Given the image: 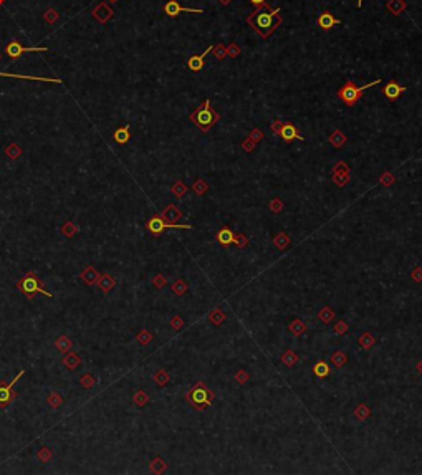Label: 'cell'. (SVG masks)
Listing matches in <instances>:
<instances>
[{"label":"cell","instance_id":"cell-1","mask_svg":"<svg viewBox=\"0 0 422 475\" xmlns=\"http://www.w3.org/2000/svg\"><path fill=\"white\" fill-rule=\"evenodd\" d=\"M379 83H381V80H374V81H371V83L364 85V87L358 88V87H355V83H353V81H348V83L338 91V96L341 98L348 106H353V105H356V103L360 101V98L362 96V93H364L367 88L376 87V85H379Z\"/></svg>","mask_w":422,"mask_h":475},{"label":"cell","instance_id":"cell-2","mask_svg":"<svg viewBox=\"0 0 422 475\" xmlns=\"http://www.w3.org/2000/svg\"><path fill=\"white\" fill-rule=\"evenodd\" d=\"M217 119H219V116L211 110V101H209V99H206V101L202 103L201 108H199L194 115H190V121H194L202 131L211 129L212 124H214Z\"/></svg>","mask_w":422,"mask_h":475},{"label":"cell","instance_id":"cell-3","mask_svg":"<svg viewBox=\"0 0 422 475\" xmlns=\"http://www.w3.org/2000/svg\"><path fill=\"white\" fill-rule=\"evenodd\" d=\"M17 288H19L22 293H25V295L29 297V298H33L35 295H37V293H43V295L53 298L52 293L45 292L43 288H42V282H40L38 275H35V273H27V275H24V278H22L20 282H19Z\"/></svg>","mask_w":422,"mask_h":475},{"label":"cell","instance_id":"cell-4","mask_svg":"<svg viewBox=\"0 0 422 475\" xmlns=\"http://www.w3.org/2000/svg\"><path fill=\"white\" fill-rule=\"evenodd\" d=\"M189 401L192 402V404L196 406L199 411H204L206 407H209L212 404L214 396H212V392L209 391L206 386H202V384L199 383L197 386L189 392Z\"/></svg>","mask_w":422,"mask_h":475},{"label":"cell","instance_id":"cell-5","mask_svg":"<svg viewBox=\"0 0 422 475\" xmlns=\"http://www.w3.org/2000/svg\"><path fill=\"white\" fill-rule=\"evenodd\" d=\"M146 227L149 230V234L161 235L166 229H190L192 225H176V224L166 222V220L162 219V217H159V215H154L152 219H149V222H148Z\"/></svg>","mask_w":422,"mask_h":475},{"label":"cell","instance_id":"cell-6","mask_svg":"<svg viewBox=\"0 0 422 475\" xmlns=\"http://www.w3.org/2000/svg\"><path fill=\"white\" fill-rule=\"evenodd\" d=\"M30 52H48L47 47H22L19 42H10L7 45L5 48V53L10 58H19L22 57L24 53H30Z\"/></svg>","mask_w":422,"mask_h":475},{"label":"cell","instance_id":"cell-7","mask_svg":"<svg viewBox=\"0 0 422 475\" xmlns=\"http://www.w3.org/2000/svg\"><path fill=\"white\" fill-rule=\"evenodd\" d=\"M164 12H166V15H169V17H178L181 12H185V13H204V10H201V8H185V7H182L178 2V0H169V2H167L166 5H164Z\"/></svg>","mask_w":422,"mask_h":475},{"label":"cell","instance_id":"cell-8","mask_svg":"<svg viewBox=\"0 0 422 475\" xmlns=\"http://www.w3.org/2000/svg\"><path fill=\"white\" fill-rule=\"evenodd\" d=\"M22 376H24V371H19V374H17V376L7 384V386H0V407H7L12 402V399H13L12 387H13V384L19 381Z\"/></svg>","mask_w":422,"mask_h":475},{"label":"cell","instance_id":"cell-9","mask_svg":"<svg viewBox=\"0 0 422 475\" xmlns=\"http://www.w3.org/2000/svg\"><path fill=\"white\" fill-rule=\"evenodd\" d=\"M275 13H278V8L273 12H262V13H258L257 15V27L258 29H262V30H270V29H273V17H275Z\"/></svg>","mask_w":422,"mask_h":475},{"label":"cell","instance_id":"cell-10","mask_svg":"<svg viewBox=\"0 0 422 475\" xmlns=\"http://www.w3.org/2000/svg\"><path fill=\"white\" fill-rule=\"evenodd\" d=\"M406 91V88L401 87L399 83H396V81H389L388 85L384 87L383 89V93H384V96L388 98V99H391V101H394V99H397L401 94Z\"/></svg>","mask_w":422,"mask_h":475},{"label":"cell","instance_id":"cell-11","mask_svg":"<svg viewBox=\"0 0 422 475\" xmlns=\"http://www.w3.org/2000/svg\"><path fill=\"white\" fill-rule=\"evenodd\" d=\"M278 134L285 143H292V141H295V139H303L301 136L298 134V129L295 128L293 124H283L280 128Z\"/></svg>","mask_w":422,"mask_h":475},{"label":"cell","instance_id":"cell-12","mask_svg":"<svg viewBox=\"0 0 422 475\" xmlns=\"http://www.w3.org/2000/svg\"><path fill=\"white\" fill-rule=\"evenodd\" d=\"M0 76H5V78H13V80H27V81H45V83H61V80L57 78H43V76H25V75H17V73H3L0 71Z\"/></svg>","mask_w":422,"mask_h":475},{"label":"cell","instance_id":"cell-13","mask_svg":"<svg viewBox=\"0 0 422 475\" xmlns=\"http://www.w3.org/2000/svg\"><path fill=\"white\" fill-rule=\"evenodd\" d=\"M215 238L222 247H229V245H232V243H235V234L229 227L220 229L219 232H217Z\"/></svg>","mask_w":422,"mask_h":475},{"label":"cell","instance_id":"cell-14","mask_svg":"<svg viewBox=\"0 0 422 475\" xmlns=\"http://www.w3.org/2000/svg\"><path fill=\"white\" fill-rule=\"evenodd\" d=\"M212 52V47H209L206 52L201 53V55H197V57H190L189 58V61H187V66H189V70L190 71H201L202 68H204V58H206L207 53H211Z\"/></svg>","mask_w":422,"mask_h":475},{"label":"cell","instance_id":"cell-15","mask_svg":"<svg viewBox=\"0 0 422 475\" xmlns=\"http://www.w3.org/2000/svg\"><path fill=\"white\" fill-rule=\"evenodd\" d=\"M338 24H339V19H336V17H333L330 12H323V13H321V15L318 17V25H320L323 30H330V29H333V27H334V25H338Z\"/></svg>","mask_w":422,"mask_h":475},{"label":"cell","instance_id":"cell-16","mask_svg":"<svg viewBox=\"0 0 422 475\" xmlns=\"http://www.w3.org/2000/svg\"><path fill=\"white\" fill-rule=\"evenodd\" d=\"M313 371H315V376L323 379L330 374V366L325 363V361H318V363H315L313 366Z\"/></svg>","mask_w":422,"mask_h":475},{"label":"cell","instance_id":"cell-17","mask_svg":"<svg viewBox=\"0 0 422 475\" xmlns=\"http://www.w3.org/2000/svg\"><path fill=\"white\" fill-rule=\"evenodd\" d=\"M129 126H122L115 133V141L120 143V144H124L129 141Z\"/></svg>","mask_w":422,"mask_h":475},{"label":"cell","instance_id":"cell-18","mask_svg":"<svg viewBox=\"0 0 422 475\" xmlns=\"http://www.w3.org/2000/svg\"><path fill=\"white\" fill-rule=\"evenodd\" d=\"M281 359H283V363H285V364L292 366V364H293L295 361H297L298 358H297V355H293L292 351H288V353H285V355L281 356Z\"/></svg>","mask_w":422,"mask_h":475},{"label":"cell","instance_id":"cell-19","mask_svg":"<svg viewBox=\"0 0 422 475\" xmlns=\"http://www.w3.org/2000/svg\"><path fill=\"white\" fill-rule=\"evenodd\" d=\"M331 361H333V363L336 364V366H343L344 363H346V356H344L343 353H334L333 358H331Z\"/></svg>","mask_w":422,"mask_h":475},{"label":"cell","instance_id":"cell-20","mask_svg":"<svg viewBox=\"0 0 422 475\" xmlns=\"http://www.w3.org/2000/svg\"><path fill=\"white\" fill-rule=\"evenodd\" d=\"M355 414L358 416V419L362 420L364 417H367V416H369V409H367L366 406H360V407H358V409L355 411Z\"/></svg>","mask_w":422,"mask_h":475},{"label":"cell","instance_id":"cell-21","mask_svg":"<svg viewBox=\"0 0 422 475\" xmlns=\"http://www.w3.org/2000/svg\"><path fill=\"white\" fill-rule=\"evenodd\" d=\"M360 341H361V346L362 348H371V346H373V343H374V339L371 338L369 334H364V336H362Z\"/></svg>","mask_w":422,"mask_h":475},{"label":"cell","instance_id":"cell-22","mask_svg":"<svg viewBox=\"0 0 422 475\" xmlns=\"http://www.w3.org/2000/svg\"><path fill=\"white\" fill-rule=\"evenodd\" d=\"M174 290H176V293H178V295H182L184 290H185L184 283H182V282H178V283L174 285Z\"/></svg>","mask_w":422,"mask_h":475},{"label":"cell","instance_id":"cell-23","mask_svg":"<svg viewBox=\"0 0 422 475\" xmlns=\"http://www.w3.org/2000/svg\"><path fill=\"white\" fill-rule=\"evenodd\" d=\"M204 189H207V185H204L202 182H197V187H196V191H197L199 194H202V192H204Z\"/></svg>","mask_w":422,"mask_h":475},{"label":"cell","instance_id":"cell-24","mask_svg":"<svg viewBox=\"0 0 422 475\" xmlns=\"http://www.w3.org/2000/svg\"><path fill=\"white\" fill-rule=\"evenodd\" d=\"M176 192H178V194H182L184 192V187H182V184H181V182L176 184Z\"/></svg>","mask_w":422,"mask_h":475},{"label":"cell","instance_id":"cell-25","mask_svg":"<svg viewBox=\"0 0 422 475\" xmlns=\"http://www.w3.org/2000/svg\"><path fill=\"white\" fill-rule=\"evenodd\" d=\"M250 2H252V3H253V5H255V7H258V5H262V3L265 2V0H250Z\"/></svg>","mask_w":422,"mask_h":475},{"label":"cell","instance_id":"cell-26","mask_svg":"<svg viewBox=\"0 0 422 475\" xmlns=\"http://www.w3.org/2000/svg\"><path fill=\"white\" fill-rule=\"evenodd\" d=\"M361 5H362V0H358V7L361 8Z\"/></svg>","mask_w":422,"mask_h":475},{"label":"cell","instance_id":"cell-27","mask_svg":"<svg viewBox=\"0 0 422 475\" xmlns=\"http://www.w3.org/2000/svg\"><path fill=\"white\" fill-rule=\"evenodd\" d=\"M110 2H116V0H110Z\"/></svg>","mask_w":422,"mask_h":475}]
</instances>
